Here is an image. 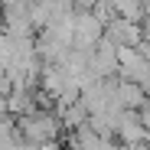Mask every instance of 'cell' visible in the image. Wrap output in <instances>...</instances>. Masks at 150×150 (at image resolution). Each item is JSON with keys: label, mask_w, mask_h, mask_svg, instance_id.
Instances as JSON below:
<instances>
[{"label": "cell", "mask_w": 150, "mask_h": 150, "mask_svg": "<svg viewBox=\"0 0 150 150\" xmlns=\"http://www.w3.org/2000/svg\"><path fill=\"white\" fill-rule=\"evenodd\" d=\"M105 36L114 39L117 46H140L144 42V23L140 20H127V16H114L105 26Z\"/></svg>", "instance_id": "4"}, {"label": "cell", "mask_w": 150, "mask_h": 150, "mask_svg": "<svg viewBox=\"0 0 150 150\" xmlns=\"http://www.w3.org/2000/svg\"><path fill=\"white\" fill-rule=\"evenodd\" d=\"M144 39L150 42V16H144Z\"/></svg>", "instance_id": "5"}, {"label": "cell", "mask_w": 150, "mask_h": 150, "mask_svg": "<svg viewBox=\"0 0 150 150\" xmlns=\"http://www.w3.org/2000/svg\"><path fill=\"white\" fill-rule=\"evenodd\" d=\"M114 134H101L91 124H82L79 131H65V150H117Z\"/></svg>", "instance_id": "2"}, {"label": "cell", "mask_w": 150, "mask_h": 150, "mask_svg": "<svg viewBox=\"0 0 150 150\" xmlns=\"http://www.w3.org/2000/svg\"><path fill=\"white\" fill-rule=\"evenodd\" d=\"M101 36H105V23H101V16H98L95 10H75V46L91 52Z\"/></svg>", "instance_id": "3"}, {"label": "cell", "mask_w": 150, "mask_h": 150, "mask_svg": "<svg viewBox=\"0 0 150 150\" xmlns=\"http://www.w3.org/2000/svg\"><path fill=\"white\" fill-rule=\"evenodd\" d=\"M16 131L30 144H49V140H59V134L65 127H62V117L56 108H33L16 117Z\"/></svg>", "instance_id": "1"}]
</instances>
